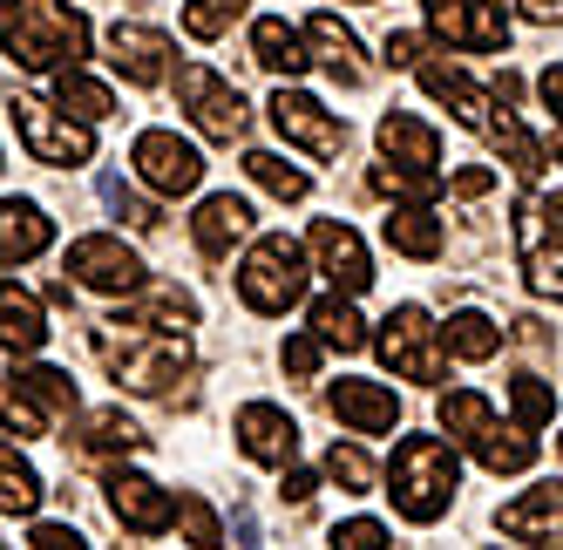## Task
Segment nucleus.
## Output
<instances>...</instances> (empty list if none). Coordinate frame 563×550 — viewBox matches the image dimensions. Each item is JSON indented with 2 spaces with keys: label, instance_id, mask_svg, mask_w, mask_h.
I'll list each match as a JSON object with an SVG mask.
<instances>
[{
  "label": "nucleus",
  "instance_id": "obj_19",
  "mask_svg": "<svg viewBox=\"0 0 563 550\" xmlns=\"http://www.w3.org/2000/svg\"><path fill=\"white\" fill-rule=\"evenodd\" d=\"M496 530L516 537V543H543V550H563V483H537L530 496H516L496 509Z\"/></svg>",
  "mask_w": 563,
  "mask_h": 550
},
{
  "label": "nucleus",
  "instance_id": "obj_44",
  "mask_svg": "<svg viewBox=\"0 0 563 550\" xmlns=\"http://www.w3.org/2000/svg\"><path fill=\"white\" fill-rule=\"evenodd\" d=\"M319 353H327V340H319V333H292V340H286V374L312 381V374H319Z\"/></svg>",
  "mask_w": 563,
  "mask_h": 550
},
{
  "label": "nucleus",
  "instance_id": "obj_52",
  "mask_svg": "<svg viewBox=\"0 0 563 550\" xmlns=\"http://www.w3.org/2000/svg\"><path fill=\"white\" fill-rule=\"evenodd\" d=\"M516 340H522V346H543L550 333H543V320H516Z\"/></svg>",
  "mask_w": 563,
  "mask_h": 550
},
{
  "label": "nucleus",
  "instance_id": "obj_26",
  "mask_svg": "<svg viewBox=\"0 0 563 550\" xmlns=\"http://www.w3.org/2000/svg\"><path fill=\"white\" fill-rule=\"evenodd\" d=\"M42 340H48L42 299L27 286H14V279H0V346L8 353H42Z\"/></svg>",
  "mask_w": 563,
  "mask_h": 550
},
{
  "label": "nucleus",
  "instance_id": "obj_2",
  "mask_svg": "<svg viewBox=\"0 0 563 550\" xmlns=\"http://www.w3.org/2000/svg\"><path fill=\"white\" fill-rule=\"evenodd\" d=\"M96 361L109 367L115 387H130V395H170V381L190 374V333L150 327L136 312H115V320L96 327Z\"/></svg>",
  "mask_w": 563,
  "mask_h": 550
},
{
  "label": "nucleus",
  "instance_id": "obj_51",
  "mask_svg": "<svg viewBox=\"0 0 563 550\" xmlns=\"http://www.w3.org/2000/svg\"><path fill=\"white\" fill-rule=\"evenodd\" d=\"M522 14L530 21H563V0H522Z\"/></svg>",
  "mask_w": 563,
  "mask_h": 550
},
{
  "label": "nucleus",
  "instance_id": "obj_32",
  "mask_svg": "<svg viewBox=\"0 0 563 550\" xmlns=\"http://www.w3.org/2000/svg\"><path fill=\"white\" fill-rule=\"evenodd\" d=\"M96 198H102V211H109L115 224H130V231H150L156 218H164V211H156L123 170H102V177H96Z\"/></svg>",
  "mask_w": 563,
  "mask_h": 550
},
{
  "label": "nucleus",
  "instance_id": "obj_24",
  "mask_svg": "<svg viewBox=\"0 0 563 550\" xmlns=\"http://www.w3.org/2000/svg\"><path fill=\"white\" fill-rule=\"evenodd\" d=\"M48 245H55V218L34 198H8V205H0V265L42 258Z\"/></svg>",
  "mask_w": 563,
  "mask_h": 550
},
{
  "label": "nucleus",
  "instance_id": "obj_7",
  "mask_svg": "<svg viewBox=\"0 0 563 550\" xmlns=\"http://www.w3.org/2000/svg\"><path fill=\"white\" fill-rule=\"evenodd\" d=\"M8 116H14V136L27 143L34 164H55V170H75V164H89L96 156V136L82 116H68L62 102H42V96H27L14 89L8 96Z\"/></svg>",
  "mask_w": 563,
  "mask_h": 550
},
{
  "label": "nucleus",
  "instance_id": "obj_28",
  "mask_svg": "<svg viewBox=\"0 0 563 550\" xmlns=\"http://www.w3.org/2000/svg\"><path fill=\"white\" fill-rule=\"evenodd\" d=\"M75 449L82 455H130V449H143V428L123 408H89L75 421Z\"/></svg>",
  "mask_w": 563,
  "mask_h": 550
},
{
  "label": "nucleus",
  "instance_id": "obj_9",
  "mask_svg": "<svg viewBox=\"0 0 563 550\" xmlns=\"http://www.w3.org/2000/svg\"><path fill=\"white\" fill-rule=\"evenodd\" d=\"M428 34L462 55H503L509 48V0H421Z\"/></svg>",
  "mask_w": 563,
  "mask_h": 550
},
{
  "label": "nucleus",
  "instance_id": "obj_41",
  "mask_svg": "<svg viewBox=\"0 0 563 550\" xmlns=\"http://www.w3.org/2000/svg\"><path fill=\"white\" fill-rule=\"evenodd\" d=\"M177 530H184V543H197V550H218V543H224L218 509L197 496V490H184V496H177Z\"/></svg>",
  "mask_w": 563,
  "mask_h": 550
},
{
  "label": "nucleus",
  "instance_id": "obj_22",
  "mask_svg": "<svg viewBox=\"0 0 563 550\" xmlns=\"http://www.w3.org/2000/svg\"><path fill=\"white\" fill-rule=\"evenodd\" d=\"M190 239H197V252H205V258H231V245H245V239H252V205H245V198H231V190H218V198L197 205Z\"/></svg>",
  "mask_w": 563,
  "mask_h": 550
},
{
  "label": "nucleus",
  "instance_id": "obj_31",
  "mask_svg": "<svg viewBox=\"0 0 563 550\" xmlns=\"http://www.w3.org/2000/svg\"><path fill=\"white\" fill-rule=\"evenodd\" d=\"M48 82H55V102H62L68 116H82V123H102V116L115 109V96L96 82V75H89L82 62H75V68H55Z\"/></svg>",
  "mask_w": 563,
  "mask_h": 550
},
{
  "label": "nucleus",
  "instance_id": "obj_53",
  "mask_svg": "<svg viewBox=\"0 0 563 550\" xmlns=\"http://www.w3.org/2000/svg\"><path fill=\"white\" fill-rule=\"evenodd\" d=\"M550 205H556V218H563V190H556V198H550Z\"/></svg>",
  "mask_w": 563,
  "mask_h": 550
},
{
  "label": "nucleus",
  "instance_id": "obj_30",
  "mask_svg": "<svg viewBox=\"0 0 563 550\" xmlns=\"http://www.w3.org/2000/svg\"><path fill=\"white\" fill-rule=\"evenodd\" d=\"M441 340H449V353H455V361H468V367H482V361H496V353H503V327L489 320V312H455V320L449 327H441Z\"/></svg>",
  "mask_w": 563,
  "mask_h": 550
},
{
  "label": "nucleus",
  "instance_id": "obj_3",
  "mask_svg": "<svg viewBox=\"0 0 563 550\" xmlns=\"http://www.w3.org/2000/svg\"><path fill=\"white\" fill-rule=\"evenodd\" d=\"M0 48L34 75H55L89 55V21L68 0H0Z\"/></svg>",
  "mask_w": 563,
  "mask_h": 550
},
{
  "label": "nucleus",
  "instance_id": "obj_33",
  "mask_svg": "<svg viewBox=\"0 0 563 550\" xmlns=\"http://www.w3.org/2000/svg\"><path fill=\"white\" fill-rule=\"evenodd\" d=\"M0 436H14V442H34V436H48V408L27 395V387L14 374H0Z\"/></svg>",
  "mask_w": 563,
  "mask_h": 550
},
{
  "label": "nucleus",
  "instance_id": "obj_49",
  "mask_svg": "<svg viewBox=\"0 0 563 550\" xmlns=\"http://www.w3.org/2000/svg\"><path fill=\"white\" fill-rule=\"evenodd\" d=\"M312 490H319V483H312V469H286V496H292V503H306Z\"/></svg>",
  "mask_w": 563,
  "mask_h": 550
},
{
  "label": "nucleus",
  "instance_id": "obj_10",
  "mask_svg": "<svg viewBox=\"0 0 563 550\" xmlns=\"http://www.w3.org/2000/svg\"><path fill=\"white\" fill-rule=\"evenodd\" d=\"M177 102L190 109V123L205 130L211 143H238L252 130V102L238 96V82H224L218 68H205V62H184L177 68Z\"/></svg>",
  "mask_w": 563,
  "mask_h": 550
},
{
  "label": "nucleus",
  "instance_id": "obj_34",
  "mask_svg": "<svg viewBox=\"0 0 563 550\" xmlns=\"http://www.w3.org/2000/svg\"><path fill=\"white\" fill-rule=\"evenodd\" d=\"M0 509H8V517H34V509H42V476H34L27 455H14L8 442H0Z\"/></svg>",
  "mask_w": 563,
  "mask_h": 550
},
{
  "label": "nucleus",
  "instance_id": "obj_11",
  "mask_svg": "<svg viewBox=\"0 0 563 550\" xmlns=\"http://www.w3.org/2000/svg\"><path fill=\"white\" fill-rule=\"evenodd\" d=\"M516 252H522V279L530 293L563 306V218L550 198H522L516 205Z\"/></svg>",
  "mask_w": 563,
  "mask_h": 550
},
{
  "label": "nucleus",
  "instance_id": "obj_18",
  "mask_svg": "<svg viewBox=\"0 0 563 550\" xmlns=\"http://www.w3.org/2000/svg\"><path fill=\"white\" fill-rule=\"evenodd\" d=\"M231 428H238V449H245L252 462H265V469H292V455H299V421L278 408V402H245Z\"/></svg>",
  "mask_w": 563,
  "mask_h": 550
},
{
  "label": "nucleus",
  "instance_id": "obj_20",
  "mask_svg": "<svg viewBox=\"0 0 563 550\" xmlns=\"http://www.w3.org/2000/svg\"><path fill=\"white\" fill-rule=\"evenodd\" d=\"M306 42H312V62L327 68L340 89H367V82H374V62L360 55V34H353L340 14H312V21H306Z\"/></svg>",
  "mask_w": 563,
  "mask_h": 550
},
{
  "label": "nucleus",
  "instance_id": "obj_6",
  "mask_svg": "<svg viewBox=\"0 0 563 550\" xmlns=\"http://www.w3.org/2000/svg\"><path fill=\"white\" fill-rule=\"evenodd\" d=\"M238 299H245L252 312H292L306 299V245L286 239V231L252 239L245 265H238Z\"/></svg>",
  "mask_w": 563,
  "mask_h": 550
},
{
  "label": "nucleus",
  "instance_id": "obj_48",
  "mask_svg": "<svg viewBox=\"0 0 563 550\" xmlns=\"http://www.w3.org/2000/svg\"><path fill=\"white\" fill-rule=\"evenodd\" d=\"M496 190V170H455V198H489Z\"/></svg>",
  "mask_w": 563,
  "mask_h": 550
},
{
  "label": "nucleus",
  "instance_id": "obj_39",
  "mask_svg": "<svg viewBox=\"0 0 563 550\" xmlns=\"http://www.w3.org/2000/svg\"><path fill=\"white\" fill-rule=\"evenodd\" d=\"M136 320L170 327V333H190V327H197V299H190V293H177V286H156V293L136 306Z\"/></svg>",
  "mask_w": 563,
  "mask_h": 550
},
{
  "label": "nucleus",
  "instance_id": "obj_23",
  "mask_svg": "<svg viewBox=\"0 0 563 550\" xmlns=\"http://www.w3.org/2000/svg\"><path fill=\"white\" fill-rule=\"evenodd\" d=\"M312 42H306V28H292V21H278V14H258L252 21V62L258 68H272L278 82H299V75L312 68V55H306Z\"/></svg>",
  "mask_w": 563,
  "mask_h": 550
},
{
  "label": "nucleus",
  "instance_id": "obj_46",
  "mask_svg": "<svg viewBox=\"0 0 563 550\" xmlns=\"http://www.w3.org/2000/svg\"><path fill=\"white\" fill-rule=\"evenodd\" d=\"M380 62H387V68H421V34L394 28V34H387V48H380Z\"/></svg>",
  "mask_w": 563,
  "mask_h": 550
},
{
  "label": "nucleus",
  "instance_id": "obj_42",
  "mask_svg": "<svg viewBox=\"0 0 563 550\" xmlns=\"http://www.w3.org/2000/svg\"><path fill=\"white\" fill-rule=\"evenodd\" d=\"M327 476H333L346 496H367V490H374V462H367V449H360V442H333V449H327Z\"/></svg>",
  "mask_w": 563,
  "mask_h": 550
},
{
  "label": "nucleus",
  "instance_id": "obj_8",
  "mask_svg": "<svg viewBox=\"0 0 563 550\" xmlns=\"http://www.w3.org/2000/svg\"><path fill=\"white\" fill-rule=\"evenodd\" d=\"M374 346H380L387 374H400V381L434 387L449 374V340H441V327L428 320V306H394L380 320V333H374Z\"/></svg>",
  "mask_w": 563,
  "mask_h": 550
},
{
  "label": "nucleus",
  "instance_id": "obj_17",
  "mask_svg": "<svg viewBox=\"0 0 563 550\" xmlns=\"http://www.w3.org/2000/svg\"><path fill=\"white\" fill-rule=\"evenodd\" d=\"M109 62H115V75H123L130 89H156V82H170L177 48H170V34H156L143 21H115L109 28Z\"/></svg>",
  "mask_w": 563,
  "mask_h": 550
},
{
  "label": "nucleus",
  "instance_id": "obj_45",
  "mask_svg": "<svg viewBox=\"0 0 563 550\" xmlns=\"http://www.w3.org/2000/svg\"><path fill=\"white\" fill-rule=\"evenodd\" d=\"M27 550H89V543H82V530H68V524H34Z\"/></svg>",
  "mask_w": 563,
  "mask_h": 550
},
{
  "label": "nucleus",
  "instance_id": "obj_54",
  "mask_svg": "<svg viewBox=\"0 0 563 550\" xmlns=\"http://www.w3.org/2000/svg\"><path fill=\"white\" fill-rule=\"evenodd\" d=\"M556 455H563V436H556Z\"/></svg>",
  "mask_w": 563,
  "mask_h": 550
},
{
  "label": "nucleus",
  "instance_id": "obj_14",
  "mask_svg": "<svg viewBox=\"0 0 563 550\" xmlns=\"http://www.w3.org/2000/svg\"><path fill=\"white\" fill-rule=\"evenodd\" d=\"M136 177L156 190V198H184V190L205 184V156H197V143H184L177 130H143L136 150H130Z\"/></svg>",
  "mask_w": 563,
  "mask_h": 550
},
{
  "label": "nucleus",
  "instance_id": "obj_38",
  "mask_svg": "<svg viewBox=\"0 0 563 550\" xmlns=\"http://www.w3.org/2000/svg\"><path fill=\"white\" fill-rule=\"evenodd\" d=\"M14 381H21L27 395L48 408V421H68V415H75V381H68L62 367H21Z\"/></svg>",
  "mask_w": 563,
  "mask_h": 550
},
{
  "label": "nucleus",
  "instance_id": "obj_43",
  "mask_svg": "<svg viewBox=\"0 0 563 550\" xmlns=\"http://www.w3.org/2000/svg\"><path fill=\"white\" fill-rule=\"evenodd\" d=\"M333 550H387V524H374V517H353V524H333V537H327Z\"/></svg>",
  "mask_w": 563,
  "mask_h": 550
},
{
  "label": "nucleus",
  "instance_id": "obj_25",
  "mask_svg": "<svg viewBox=\"0 0 563 550\" xmlns=\"http://www.w3.org/2000/svg\"><path fill=\"white\" fill-rule=\"evenodd\" d=\"M380 231H387V245L400 258H441V218L428 211V198H394Z\"/></svg>",
  "mask_w": 563,
  "mask_h": 550
},
{
  "label": "nucleus",
  "instance_id": "obj_13",
  "mask_svg": "<svg viewBox=\"0 0 563 550\" xmlns=\"http://www.w3.org/2000/svg\"><path fill=\"white\" fill-rule=\"evenodd\" d=\"M272 130L286 136L292 150H306V156H340L346 150V123L319 102V96H306V89H286L278 82V96H272Z\"/></svg>",
  "mask_w": 563,
  "mask_h": 550
},
{
  "label": "nucleus",
  "instance_id": "obj_5",
  "mask_svg": "<svg viewBox=\"0 0 563 550\" xmlns=\"http://www.w3.org/2000/svg\"><path fill=\"white\" fill-rule=\"evenodd\" d=\"M380 156L387 164L374 170V184L387 190V198H434V184H441V136H434V123H421V116H408V109H387L380 116Z\"/></svg>",
  "mask_w": 563,
  "mask_h": 550
},
{
  "label": "nucleus",
  "instance_id": "obj_36",
  "mask_svg": "<svg viewBox=\"0 0 563 550\" xmlns=\"http://www.w3.org/2000/svg\"><path fill=\"white\" fill-rule=\"evenodd\" d=\"M475 462L489 469V476H522V469L537 462V436H530V428H509V436L496 428V436L475 449Z\"/></svg>",
  "mask_w": 563,
  "mask_h": 550
},
{
  "label": "nucleus",
  "instance_id": "obj_29",
  "mask_svg": "<svg viewBox=\"0 0 563 550\" xmlns=\"http://www.w3.org/2000/svg\"><path fill=\"white\" fill-rule=\"evenodd\" d=\"M312 333L327 340V346H340V353H353V346H367V320H360V306H353V293H327V299H312Z\"/></svg>",
  "mask_w": 563,
  "mask_h": 550
},
{
  "label": "nucleus",
  "instance_id": "obj_27",
  "mask_svg": "<svg viewBox=\"0 0 563 550\" xmlns=\"http://www.w3.org/2000/svg\"><path fill=\"white\" fill-rule=\"evenodd\" d=\"M441 436L475 455L482 442L496 436V408H489V395H475V387H455V395H441Z\"/></svg>",
  "mask_w": 563,
  "mask_h": 550
},
{
  "label": "nucleus",
  "instance_id": "obj_35",
  "mask_svg": "<svg viewBox=\"0 0 563 550\" xmlns=\"http://www.w3.org/2000/svg\"><path fill=\"white\" fill-rule=\"evenodd\" d=\"M245 177H252L258 190H272V198H286V205H299L306 190H312V177H306L299 164H286V156H272V150H252V156H245Z\"/></svg>",
  "mask_w": 563,
  "mask_h": 550
},
{
  "label": "nucleus",
  "instance_id": "obj_15",
  "mask_svg": "<svg viewBox=\"0 0 563 550\" xmlns=\"http://www.w3.org/2000/svg\"><path fill=\"white\" fill-rule=\"evenodd\" d=\"M102 490H109V517L123 524V530H136V537H164L177 524V496L164 483L136 476V469H109Z\"/></svg>",
  "mask_w": 563,
  "mask_h": 550
},
{
  "label": "nucleus",
  "instance_id": "obj_50",
  "mask_svg": "<svg viewBox=\"0 0 563 550\" xmlns=\"http://www.w3.org/2000/svg\"><path fill=\"white\" fill-rule=\"evenodd\" d=\"M231 524H238V543H245V550H265V543H258V517H252V509H238Z\"/></svg>",
  "mask_w": 563,
  "mask_h": 550
},
{
  "label": "nucleus",
  "instance_id": "obj_47",
  "mask_svg": "<svg viewBox=\"0 0 563 550\" xmlns=\"http://www.w3.org/2000/svg\"><path fill=\"white\" fill-rule=\"evenodd\" d=\"M543 102H550V116H556V156H563V68H543Z\"/></svg>",
  "mask_w": 563,
  "mask_h": 550
},
{
  "label": "nucleus",
  "instance_id": "obj_12",
  "mask_svg": "<svg viewBox=\"0 0 563 550\" xmlns=\"http://www.w3.org/2000/svg\"><path fill=\"white\" fill-rule=\"evenodd\" d=\"M62 272H75V286H89V293H109V299H123V293H143L150 279V265L136 245L123 239H109V231H89V239H75Z\"/></svg>",
  "mask_w": 563,
  "mask_h": 550
},
{
  "label": "nucleus",
  "instance_id": "obj_55",
  "mask_svg": "<svg viewBox=\"0 0 563 550\" xmlns=\"http://www.w3.org/2000/svg\"><path fill=\"white\" fill-rule=\"evenodd\" d=\"M0 170H8V156H0Z\"/></svg>",
  "mask_w": 563,
  "mask_h": 550
},
{
  "label": "nucleus",
  "instance_id": "obj_4",
  "mask_svg": "<svg viewBox=\"0 0 563 550\" xmlns=\"http://www.w3.org/2000/svg\"><path fill=\"white\" fill-rule=\"evenodd\" d=\"M462 490V462H455V442L441 436H408L387 462V496L408 524H441L449 503Z\"/></svg>",
  "mask_w": 563,
  "mask_h": 550
},
{
  "label": "nucleus",
  "instance_id": "obj_1",
  "mask_svg": "<svg viewBox=\"0 0 563 550\" xmlns=\"http://www.w3.org/2000/svg\"><path fill=\"white\" fill-rule=\"evenodd\" d=\"M415 75H421V89H428L441 109H449L462 130H475L482 143H489V150L503 156V164H509L522 184H543V170H550V164H543V150H537V136H530V130H522L516 116L496 102V89H482L462 62H421Z\"/></svg>",
  "mask_w": 563,
  "mask_h": 550
},
{
  "label": "nucleus",
  "instance_id": "obj_21",
  "mask_svg": "<svg viewBox=\"0 0 563 550\" xmlns=\"http://www.w3.org/2000/svg\"><path fill=\"white\" fill-rule=\"evenodd\" d=\"M327 408L353 428V436H387L400 421V395L387 381H333L327 387Z\"/></svg>",
  "mask_w": 563,
  "mask_h": 550
},
{
  "label": "nucleus",
  "instance_id": "obj_40",
  "mask_svg": "<svg viewBox=\"0 0 563 550\" xmlns=\"http://www.w3.org/2000/svg\"><path fill=\"white\" fill-rule=\"evenodd\" d=\"M509 408H516L522 428H543V421L556 415V387H550L543 374H516V381H509Z\"/></svg>",
  "mask_w": 563,
  "mask_h": 550
},
{
  "label": "nucleus",
  "instance_id": "obj_16",
  "mask_svg": "<svg viewBox=\"0 0 563 550\" xmlns=\"http://www.w3.org/2000/svg\"><path fill=\"white\" fill-rule=\"evenodd\" d=\"M306 252H312V265L333 279V293H353V299H360V293L374 286V258H367V245H360L353 224H340V218H312Z\"/></svg>",
  "mask_w": 563,
  "mask_h": 550
},
{
  "label": "nucleus",
  "instance_id": "obj_37",
  "mask_svg": "<svg viewBox=\"0 0 563 550\" xmlns=\"http://www.w3.org/2000/svg\"><path fill=\"white\" fill-rule=\"evenodd\" d=\"M245 21V0H184V34L190 42H218Z\"/></svg>",
  "mask_w": 563,
  "mask_h": 550
}]
</instances>
